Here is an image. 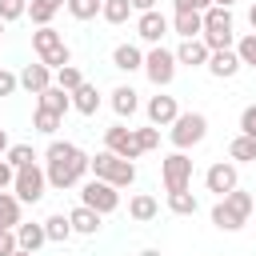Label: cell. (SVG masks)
Returning <instances> with one entry per match:
<instances>
[{
  "label": "cell",
  "instance_id": "cell-1",
  "mask_svg": "<svg viewBox=\"0 0 256 256\" xmlns=\"http://www.w3.org/2000/svg\"><path fill=\"white\" fill-rule=\"evenodd\" d=\"M88 172V152H80L72 140H52L44 148V176L56 192H68L84 180Z\"/></svg>",
  "mask_w": 256,
  "mask_h": 256
},
{
  "label": "cell",
  "instance_id": "cell-2",
  "mask_svg": "<svg viewBox=\"0 0 256 256\" xmlns=\"http://www.w3.org/2000/svg\"><path fill=\"white\" fill-rule=\"evenodd\" d=\"M88 172L96 176V180H108L112 188H128V184H136V164L132 160H124V156H116V152H96V156H88Z\"/></svg>",
  "mask_w": 256,
  "mask_h": 256
},
{
  "label": "cell",
  "instance_id": "cell-3",
  "mask_svg": "<svg viewBox=\"0 0 256 256\" xmlns=\"http://www.w3.org/2000/svg\"><path fill=\"white\" fill-rule=\"evenodd\" d=\"M200 40L208 44V52H220V48L236 44V24H232V12L224 4L204 8V32H200Z\"/></svg>",
  "mask_w": 256,
  "mask_h": 256
},
{
  "label": "cell",
  "instance_id": "cell-4",
  "mask_svg": "<svg viewBox=\"0 0 256 256\" xmlns=\"http://www.w3.org/2000/svg\"><path fill=\"white\" fill-rule=\"evenodd\" d=\"M204 136H208V116H204V112H180V116L168 124V140H172L176 152L196 148Z\"/></svg>",
  "mask_w": 256,
  "mask_h": 256
},
{
  "label": "cell",
  "instance_id": "cell-5",
  "mask_svg": "<svg viewBox=\"0 0 256 256\" xmlns=\"http://www.w3.org/2000/svg\"><path fill=\"white\" fill-rule=\"evenodd\" d=\"M144 76L156 84V88H168L176 80V52H168L164 44H152L144 52Z\"/></svg>",
  "mask_w": 256,
  "mask_h": 256
},
{
  "label": "cell",
  "instance_id": "cell-6",
  "mask_svg": "<svg viewBox=\"0 0 256 256\" xmlns=\"http://www.w3.org/2000/svg\"><path fill=\"white\" fill-rule=\"evenodd\" d=\"M44 188H48V176H44L40 164L16 168V176H12V192H16L20 204H40V200H44Z\"/></svg>",
  "mask_w": 256,
  "mask_h": 256
},
{
  "label": "cell",
  "instance_id": "cell-7",
  "mask_svg": "<svg viewBox=\"0 0 256 256\" xmlns=\"http://www.w3.org/2000/svg\"><path fill=\"white\" fill-rule=\"evenodd\" d=\"M80 204H88V208H96L100 216H108V212H116L120 208V188H112L108 180H88V184H80Z\"/></svg>",
  "mask_w": 256,
  "mask_h": 256
},
{
  "label": "cell",
  "instance_id": "cell-8",
  "mask_svg": "<svg viewBox=\"0 0 256 256\" xmlns=\"http://www.w3.org/2000/svg\"><path fill=\"white\" fill-rule=\"evenodd\" d=\"M160 180H164L168 192L188 188V184H192V160H188V152H172V156H164V160H160Z\"/></svg>",
  "mask_w": 256,
  "mask_h": 256
},
{
  "label": "cell",
  "instance_id": "cell-9",
  "mask_svg": "<svg viewBox=\"0 0 256 256\" xmlns=\"http://www.w3.org/2000/svg\"><path fill=\"white\" fill-rule=\"evenodd\" d=\"M104 148L116 152V156H124V160H140L144 156L140 152V140H136V128H124V124L104 128Z\"/></svg>",
  "mask_w": 256,
  "mask_h": 256
},
{
  "label": "cell",
  "instance_id": "cell-10",
  "mask_svg": "<svg viewBox=\"0 0 256 256\" xmlns=\"http://www.w3.org/2000/svg\"><path fill=\"white\" fill-rule=\"evenodd\" d=\"M168 28H172V24H168V16H164L160 8H152V12H140V16H136V36H140L144 44H160V40L168 36Z\"/></svg>",
  "mask_w": 256,
  "mask_h": 256
},
{
  "label": "cell",
  "instance_id": "cell-11",
  "mask_svg": "<svg viewBox=\"0 0 256 256\" xmlns=\"http://www.w3.org/2000/svg\"><path fill=\"white\" fill-rule=\"evenodd\" d=\"M204 184H208V192L224 196V192H232V188L240 184V172H236V164H228V160H216V164L204 172Z\"/></svg>",
  "mask_w": 256,
  "mask_h": 256
},
{
  "label": "cell",
  "instance_id": "cell-12",
  "mask_svg": "<svg viewBox=\"0 0 256 256\" xmlns=\"http://www.w3.org/2000/svg\"><path fill=\"white\" fill-rule=\"evenodd\" d=\"M216 80H232L244 64H240V56H236V48H220V52H208V64H204Z\"/></svg>",
  "mask_w": 256,
  "mask_h": 256
},
{
  "label": "cell",
  "instance_id": "cell-13",
  "mask_svg": "<svg viewBox=\"0 0 256 256\" xmlns=\"http://www.w3.org/2000/svg\"><path fill=\"white\" fill-rule=\"evenodd\" d=\"M68 224H72L76 236H96L100 224H104V216H100L96 208H88V204H76V208L68 212Z\"/></svg>",
  "mask_w": 256,
  "mask_h": 256
},
{
  "label": "cell",
  "instance_id": "cell-14",
  "mask_svg": "<svg viewBox=\"0 0 256 256\" xmlns=\"http://www.w3.org/2000/svg\"><path fill=\"white\" fill-rule=\"evenodd\" d=\"M180 116V108H176V96H152L148 100V124H156V128H168L172 120Z\"/></svg>",
  "mask_w": 256,
  "mask_h": 256
},
{
  "label": "cell",
  "instance_id": "cell-15",
  "mask_svg": "<svg viewBox=\"0 0 256 256\" xmlns=\"http://www.w3.org/2000/svg\"><path fill=\"white\" fill-rule=\"evenodd\" d=\"M176 64H184V68H204V64H208V44H204L200 36L180 40V48H176Z\"/></svg>",
  "mask_w": 256,
  "mask_h": 256
},
{
  "label": "cell",
  "instance_id": "cell-16",
  "mask_svg": "<svg viewBox=\"0 0 256 256\" xmlns=\"http://www.w3.org/2000/svg\"><path fill=\"white\" fill-rule=\"evenodd\" d=\"M16 80H20V88H28L32 96H40V92L52 84V68H48V64H24Z\"/></svg>",
  "mask_w": 256,
  "mask_h": 256
},
{
  "label": "cell",
  "instance_id": "cell-17",
  "mask_svg": "<svg viewBox=\"0 0 256 256\" xmlns=\"http://www.w3.org/2000/svg\"><path fill=\"white\" fill-rule=\"evenodd\" d=\"M32 48H36V56H40V60H48L52 52H60V48H64V36H60L52 24H40V28L32 32Z\"/></svg>",
  "mask_w": 256,
  "mask_h": 256
},
{
  "label": "cell",
  "instance_id": "cell-18",
  "mask_svg": "<svg viewBox=\"0 0 256 256\" xmlns=\"http://www.w3.org/2000/svg\"><path fill=\"white\" fill-rule=\"evenodd\" d=\"M112 68H120V72H140V68H144V52H140L136 44H116V48H112Z\"/></svg>",
  "mask_w": 256,
  "mask_h": 256
},
{
  "label": "cell",
  "instance_id": "cell-19",
  "mask_svg": "<svg viewBox=\"0 0 256 256\" xmlns=\"http://www.w3.org/2000/svg\"><path fill=\"white\" fill-rule=\"evenodd\" d=\"M108 96H112V112H116L120 120H128V116H132V112L140 108V100H136L140 92H136L132 84H120V88H112Z\"/></svg>",
  "mask_w": 256,
  "mask_h": 256
},
{
  "label": "cell",
  "instance_id": "cell-20",
  "mask_svg": "<svg viewBox=\"0 0 256 256\" xmlns=\"http://www.w3.org/2000/svg\"><path fill=\"white\" fill-rule=\"evenodd\" d=\"M156 212H160V200H156V196H148V192H136V196L128 200V216H132L136 224L156 220Z\"/></svg>",
  "mask_w": 256,
  "mask_h": 256
},
{
  "label": "cell",
  "instance_id": "cell-21",
  "mask_svg": "<svg viewBox=\"0 0 256 256\" xmlns=\"http://www.w3.org/2000/svg\"><path fill=\"white\" fill-rule=\"evenodd\" d=\"M12 232H16V248H24V252H40V244H48L44 224H24V220H20Z\"/></svg>",
  "mask_w": 256,
  "mask_h": 256
},
{
  "label": "cell",
  "instance_id": "cell-22",
  "mask_svg": "<svg viewBox=\"0 0 256 256\" xmlns=\"http://www.w3.org/2000/svg\"><path fill=\"white\" fill-rule=\"evenodd\" d=\"M172 32H176L180 40L200 36V32H204V12H176V16H172Z\"/></svg>",
  "mask_w": 256,
  "mask_h": 256
},
{
  "label": "cell",
  "instance_id": "cell-23",
  "mask_svg": "<svg viewBox=\"0 0 256 256\" xmlns=\"http://www.w3.org/2000/svg\"><path fill=\"white\" fill-rule=\"evenodd\" d=\"M72 108L80 112V116H96L100 112V92H96V84H80L76 92H72Z\"/></svg>",
  "mask_w": 256,
  "mask_h": 256
},
{
  "label": "cell",
  "instance_id": "cell-24",
  "mask_svg": "<svg viewBox=\"0 0 256 256\" xmlns=\"http://www.w3.org/2000/svg\"><path fill=\"white\" fill-rule=\"evenodd\" d=\"M40 108H48V112H56V116H64V112L72 108V92H64V88H56V84H48V88L40 92Z\"/></svg>",
  "mask_w": 256,
  "mask_h": 256
},
{
  "label": "cell",
  "instance_id": "cell-25",
  "mask_svg": "<svg viewBox=\"0 0 256 256\" xmlns=\"http://www.w3.org/2000/svg\"><path fill=\"white\" fill-rule=\"evenodd\" d=\"M212 224H216L220 232H240L248 220H244V216H236V212H232L224 200H216V204H212Z\"/></svg>",
  "mask_w": 256,
  "mask_h": 256
},
{
  "label": "cell",
  "instance_id": "cell-26",
  "mask_svg": "<svg viewBox=\"0 0 256 256\" xmlns=\"http://www.w3.org/2000/svg\"><path fill=\"white\" fill-rule=\"evenodd\" d=\"M44 236H48V244H64V240H72L76 232H72L68 216H64V212H56V216H48V220H44Z\"/></svg>",
  "mask_w": 256,
  "mask_h": 256
},
{
  "label": "cell",
  "instance_id": "cell-27",
  "mask_svg": "<svg viewBox=\"0 0 256 256\" xmlns=\"http://www.w3.org/2000/svg\"><path fill=\"white\" fill-rule=\"evenodd\" d=\"M220 200H224L236 216H244V220H248V216H252V208H256V196H252V192H240V184H236L232 192H224Z\"/></svg>",
  "mask_w": 256,
  "mask_h": 256
},
{
  "label": "cell",
  "instance_id": "cell-28",
  "mask_svg": "<svg viewBox=\"0 0 256 256\" xmlns=\"http://www.w3.org/2000/svg\"><path fill=\"white\" fill-rule=\"evenodd\" d=\"M64 8V0H28V16L32 24H52V16Z\"/></svg>",
  "mask_w": 256,
  "mask_h": 256
},
{
  "label": "cell",
  "instance_id": "cell-29",
  "mask_svg": "<svg viewBox=\"0 0 256 256\" xmlns=\"http://www.w3.org/2000/svg\"><path fill=\"white\" fill-rule=\"evenodd\" d=\"M168 208L176 212V216H196V208H200V200L188 192V188H180V192H168Z\"/></svg>",
  "mask_w": 256,
  "mask_h": 256
},
{
  "label": "cell",
  "instance_id": "cell-30",
  "mask_svg": "<svg viewBox=\"0 0 256 256\" xmlns=\"http://www.w3.org/2000/svg\"><path fill=\"white\" fill-rule=\"evenodd\" d=\"M100 16L108 24H124L132 16V0H100Z\"/></svg>",
  "mask_w": 256,
  "mask_h": 256
},
{
  "label": "cell",
  "instance_id": "cell-31",
  "mask_svg": "<svg viewBox=\"0 0 256 256\" xmlns=\"http://www.w3.org/2000/svg\"><path fill=\"white\" fill-rule=\"evenodd\" d=\"M0 224L4 228H16L20 224V200H16V192H0Z\"/></svg>",
  "mask_w": 256,
  "mask_h": 256
},
{
  "label": "cell",
  "instance_id": "cell-32",
  "mask_svg": "<svg viewBox=\"0 0 256 256\" xmlns=\"http://www.w3.org/2000/svg\"><path fill=\"white\" fill-rule=\"evenodd\" d=\"M56 88H64V92H76L80 84H84V72L76 68V64H64V68H56V80H52Z\"/></svg>",
  "mask_w": 256,
  "mask_h": 256
},
{
  "label": "cell",
  "instance_id": "cell-33",
  "mask_svg": "<svg viewBox=\"0 0 256 256\" xmlns=\"http://www.w3.org/2000/svg\"><path fill=\"white\" fill-rule=\"evenodd\" d=\"M32 124H36V132H44V136H56V132H60V124H64V116H56V112H48V108H40V104H36Z\"/></svg>",
  "mask_w": 256,
  "mask_h": 256
},
{
  "label": "cell",
  "instance_id": "cell-34",
  "mask_svg": "<svg viewBox=\"0 0 256 256\" xmlns=\"http://www.w3.org/2000/svg\"><path fill=\"white\" fill-rule=\"evenodd\" d=\"M228 156H232V160H240V164H248V160H256V140L240 132V136H236V140L228 144Z\"/></svg>",
  "mask_w": 256,
  "mask_h": 256
},
{
  "label": "cell",
  "instance_id": "cell-35",
  "mask_svg": "<svg viewBox=\"0 0 256 256\" xmlns=\"http://www.w3.org/2000/svg\"><path fill=\"white\" fill-rule=\"evenodd\" d=\"M4 160H8L12 168H28V164H36V152H32V144H8Z\"/></svg>",
  "mask_w": 256,
  "mask_h": 256
},
{
  "label": "cell",
  "instance_id": "cell-36",
  "mask_svg": "<svg viewBox=\"0 0 256 256\" xmlns=\"http://www.w3.org/2000/svg\"><path fill=\"white\" fill-rule=\"evenodd\" d=\"M64 8H68L76 20H96V16H100V0H64Z\"/></svg>",
  "mask_w": 256,
  "mask_h": 256
},
{
  "label": "cell",
  "instance_id": "cell-37",
  "mask_svg": "<svg viewBox=\"0 0 256 256\" xmlns=\"http://www.w3.org/2000/svg\"><path fill=\"white\" fill-rule=\"evenodd\" d=\"M236 56H240V64L256 68V32H244V36L236 40Z\"/></svg>",
  "mask_w": 256,
  "mask_h": 256
},
{
  "label": "cell",
  "instance_id": "cell-38",
  "mask_svg": "<svg viewBox=\"0 0 256 256\" xmlns=\"http://www.w3.org/2000/svg\"><path fill=\"white\" fill-rule=\"evenodd\" d=\"M20 16H28V0H0V20L4 24L20 20Z\"/></svg>",
  "mask_w": 256,
  "mask_h": 256
},
{
  "label": "cell",
  "instance_id": "cell-39",
  "mask_svg": "<svg viewBox=\"0 0 256 256\" xmlns=\"http://www.w3.org/2000/svg\"><path fill=\"white\" fill-rule=\"evenodd\" d=\"M136 140H140V152H152V148H160V128L152 124V128H136Z\"/></svg>",
  "mask_w": 256,
  "mask_h": 256
},
{
  "label": "cell",
  "instance_id": "cell-40",
  "mask_svg": "<svg viewBox=\"0 0 256 256\" xmlns=\"http://www.w3.org/2000/svg\"><path fill=\"white\" fill-rule=\"evenodd\" d=\"M240 132H244V136H252V140H256V104H248V108H244V112H240Z\"/></svg>",
  "mask_w": 256,
  "mask_h": 256
},
{
  "label": "cell",
  "instance_id": "cell-41",
  "mask_svg": "<svg viewBox=\"0 0 256 256\" xmlns=\"http://www.w3.org/2000/svg\"><path fill=\"white\" fill-rule=\"evenodd\" d=\"M20 88V80H16V72H8V68H0V96H12Z\"/></svg>",
  "mask_w": 256,
  "mask_h": 256
},
{
  "label": "cell",
  "instance_id": "cell-42",
  "mask_svg": "<svg viewBox=\"0 0 256 256\" xmlns=\"http://www.w3.org/2000/svg\"><path fill=\"white\" fill-rule=\"evenodd\" d=\"M172 8L176 12H204V8H212V0H172Z\"/></svg>",
  "mask_w": 256,
  "mask_h": 256
},
{
  "label": "cell",
  "instance_id": "cell-43",
  "mask_svg": "<svg viewBox=\"0 0 256 256\" xmlns=\"http://www.w3.org/2000/svg\"><path fill=\"white\" fill-rule=\"evenodd\" d=\"M12 252H16V232L4 228V232H0V256H12Z\"/></svg>",
  "mask_w": 256,
  "mask_h": 256
},
{
  "label": "cell",
  "instance_id": "cell-44",
  "mask_svg": "<svg viewBox=\"0 0 256 256\" xmlns=\"http://www.w3.org/2000/svg\"><path fill=\"white\" fill-rule=\"evenodd\" d=\"M12 176H16V168L0 156V192H4V188H12Z\"/></svg>",
  "mask_w": 256,
  "mask_h": 256
},
{
  "label": "cell",
  "instance_id": "cell-45",
  "mask_svg": "<svg viewBox=\"0 0 256 256\" xmlns=\"http://www.w3.org/2000/svg\"><path fill=\"white\" fill-rule=\"evenodd\" d=\"M160 0H132V12H152Z\"/></svg>",
  "mask_w": 256,
  "mask_h": 256
},
{
  "label": "cell",
  "instance_id": "cell-46",
  "mask_svg": "<svg viewBox=\"0 0 256 256\" xmlns=\"http://www.w3.org/2000/svg\"><path fill=\"white\" fill-rule=\"evenodd\" d=\"M4 152H8V132L0 128V156H4Z\"/></svg>",
  "mask_w": 256,
  "mask_h": 256
},
{
  "label": "cell",
  "instance_id": "cell-47",
  "mask_svg": "<svg viewBox=\"0 0 256 256\" xmlns=\"http://www.w3.org/2000/svg\"><path fill=\"white\" fill-rule=\"evenodd\" d=\"M248 24H252V32H256V4L248 8Z\"/></svg>",
  "mask_w": 256,
  "mask_h": 256
},
{
  "label": "cell",
  "instance_id": "cell-48",
  "mask_svg": "<svg viewBox=\"0 0 256 256\" xmlns=\"http://www.w3.org/2000/svg\"><path fill=\"white\" fill-rule=\"evenodd\" d=\"M140 256H160V252H156V248H144V252H140Z\"/></svg>",
  "mask_w": 256,
  "mask_h": 256
},
{
  "label": "cell",
  "instance_id": "cell-49",
  "mask_svg": "<svg viewBox=\"0 0 256 256\" xmlns=\"http://www.w3.org/2000/svg\"><path fill=\"white\" fill-rule=\"evenodd\" d=\"M212 4H224V8H232V4H236V0H212Z\"/></svg>",
  "mask_w": 256,
  "mask_h": 256
},
{
  "label": "cell",
  "instance_id": "cell-50",
  "mask_svg": "<svg viewBox=\"0 0 256 256\" xmlns=\"http://www.w3.org/2000/svg\"><path fill=\"white\" fill-rule=\"evenodd\" d=\"M12 256H36V252H24V248H16V252H12Z\"/></svg>",
  "mask_w": 256,
  "mask_h": 256
},
{
  "label": "cell",
  "instance_id": "cell-51",
  "mask_svg": "<svg viewBox=\"0 0 256 256\" xmlns=\"http://www.w3.org/2000/svg\"><path fill=\"white\" fill-rule=\"evenodd\" d=\"M0 36H4V20H0Z\"/></svg>",
  "mask_w": 256,
  "mask_h": 256
},
{
  "label": "cell",
  "instance_id": "cell-52",
  "mask_svg": "<svg viewBox=\"0 0 256 256\" xmlns=\"http://www.w3.org/2000/svg\"><path fill=\"white\" fill-rule=\"evenodd\" d=\"M0 232H4V224H0Z\"/></svg>",
  "mask_w": 256,
  "mask_h": 256
},
{
  "label": "cell",
  "instance_id": "cell-53",
  "mask_svg": "<svg viewBox=\"0 0 256 256\" xmlns=\"http://www.w3.org/2000/svg\"><path fill=\"white\" fill-rule=\"evenodd\" d=\"M252 212H256V208H252Z\"/></svg>",
  "mask_w": 256,
  "mask_h": 256
}]
</instances>
